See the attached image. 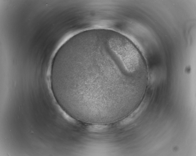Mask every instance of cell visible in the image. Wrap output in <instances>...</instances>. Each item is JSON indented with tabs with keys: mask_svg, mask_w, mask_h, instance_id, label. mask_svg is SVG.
Masks as SVG:
<instances>
[{
	"mask_svg": "<svg viewBox=\"0 0 196 156\" xmlns=\"http://www.w3.org/2000/svg\"><path fill=\"white\" fill-rule=\"evenodd\" d=\"M51 74L57 102L74 116L101 118L123 103L132 77L114 57L99 51L78 55Z\"/></svg>",
	"mask_w": 196,
	"mask_h": 156,
	"instance_id": "6da1fadb",
	"label": "cell"
}]
</instances>
